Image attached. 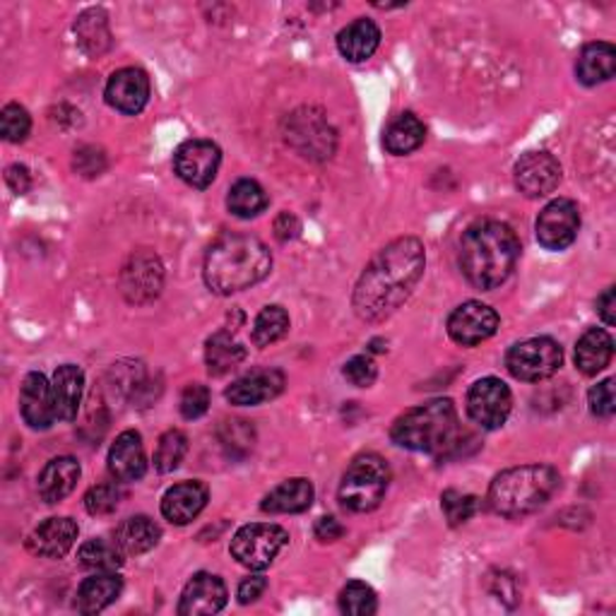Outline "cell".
I'll use <instances>...</instances> for the list:
<instances>
[{
	"instance_id": "obj_1",
	"label": "cell",
	"mask_w": 616,
	"mask_h": 616,
	"mask_svg": "<svg viewBox=\"0 0 616 616\" xmlns=\"http://www.w3.org/2000/svg\"><path fill=\"white\" fill-rule=\"evenodd\" d=\"M424 244L414 236L388 244L378 251L354 287L352 306L366 323H381L405 304L424 277Z\"/></svg>"
},
{
	"instance_id": "obj_2",
	"label": "cell",
	"mask_w": 616,
	"mask_h": 616,
	"mask_svg": "<svg viewBox=\"0 0 616 616\" xmlns=\"http://www.w3.org/2000/svg\"><path fill=\"white\" fill-rule=\"evenodd\" d=\"M520 260V241L511 224L482 220L460 241V270L482 292H491L513 275Z\"/></svg>"
},
{
	"instance_id": "obj_3",
	"label": "cell",
	"mask_w": 616,
	"mask_h": 616,
	"mask_svg": "<svg viewBox=\"0 0 616 616\" xmlns=\"http://www.w3.org/2000/svg\"><path fill=\"white\" fill-rule=\"evenodd\" d=\"M272 270V256L268 246L251 234H222L208 248L203 277L210 292L229 296L251 289L263 282Z\"/></svg>"
},
{
	"instance_id": "obj_4",
	"label": "cell",
	"mask_w": 616,
	"mask_h": 616,
	"mask_svg": "<svg viewBox=\"0 0 616 616\" xmlns=\"http://www.w3.org/2000/svg\"><path fill=\"white\" fill-rule=\"evenodd\" d=\"M559 487L561 477L552 465H520L494 477L487 504L504 518H525L547 506Z\"/></svg>"
},
{
	"instance_id": "obj_5",
	"label": "cell",
	"mask_w": 616,
	"mask_h": 616,
	"mask_svg": "<svg viewBox=\"0 0 616 616\" xmlns=\"http://www.w3.org/2000/svg\"><path fill=\"white\" fill-rule=\"evenodd\" d=\"M460 434L458 410L453 400L438 398L424 402L419 407H412L390 426V438L393 443L414 450V453L438 455L455 443Z\"/></svg>"
},
{
	"instance_id": "obj_6",
	"label": "cell",
	"mask_w": 616,
	"mask_h": 616,
	"mask_svg": "<svg viewBox=\"0 0 616 616\" xmlns=\"http://www.w3.org/2000/svg\"><path fill=\"white\" fill-rule=\"evenodd\" d=\"M390 487L388 462L376 453H362L352 460L340 484V504L352 513H371L381 506Z\"/></svg>"
},
{
	"instance_id": "obj_7",
	"label": "cell",
	"mask_w": 616,
	"mask_h": 616,
	"mask_svg": "<svg viewBox=\"0 0 616 616\" xmlns=\"http://www.w3.org/2000/svg\"><path fill=\"white\" fill-rule=\"evenodd\" d=\"M289 145L306 159L325 162L333 157L337 145L335 128L328 123L323 111L313 109V106H304V109L294 111L287 118V130H284Z\"/></svg>"
},
{
	"instance_id": "obj_8",
	"label": "cell",
	"mask_w": 616,
	"mask_h": 616,
	"mask_svg": "<svg viewBox=\"0 0 616 616\" xmlns=\"http://www.w3.org/2000/svg\"><path fill=\"white\" fill-rule=\"evenodd\" d=\"M287 530L272 523H251L244 525L232 540V556L251 571H265L277 554L287 547Z\"/></svg>"
},
{
	"instance_id": "obj_9",
	"label": "cell",
	"mask_w": 616,
	"mask_h": 616,
	"mask_svg": "<svg viewBox=\"0 0 616 616\" xmlns=\"http://www.w3.org/2000/svg\"><path fill=\"white\" fill-rule=\"evenodd\" d=\"M564 352L552 337H532L518 342L506 354V369L513 378L525 383H537L561 369Z\"/></svg>"
},
{
	"instance_id": "obj_10",
	"label": "cell",
	"mask_w": 616,
	"mask_h": 616,
	"mask_svg": "<svg viewBox=\"0 0 616 616\" xmlns=\"http://www.w3.org/2000/svg\"><path fill=\"white\" fill-rule=\"evenodd\" d=\"M513 395L501 378H479L472 383L467 393V414L470 419L487 431L501 429L506 419L511 417Z\"/></svg>"
},
{
	"instance_id": "obj_11",
	"label": "cell",
	"mask_w": 616,
	"mask_h": 616,
	"mask_svg": "<svg viewBox=\"0 0 616 616\" xmlns=\"http://www.w3.org/2000/svg\"><path fill=\"white\" fill-rule=\"evenodd\" d=\"M499 323L501 318L491 306L465 301L448 316V335L460 347H477L499 330Z\"/></svg>"
},
{
	"instance_id": "obj_12",
	"label": "cell",
	"mask_w": 616,
	"mask_h": 616,
	"mask_svg": "<svg viewBox=\"0 0 616 616\" xmlns=\"http://www.w3.org/2000/svg\"><path fill=\"white\" fill-rule=\"evenodd\" d=\"M535 232L542 248H547V251H566L580 232L578 205L568 198L552 200V203L540 212Z\"/></svg>"
},
{
	"instance_id": "obj_13",
	"label": "cell",
	"mask_w": 616,
	"mask_h": 616,
	"mask_svg": "<svg viewBox=\"0 0 616 616\" xmlns=\"http://www.w3.org/2000/svg\"><path fill=\"white\" fill-rule=\"evenodd\" d=\"M164 284V268L150 251H138L128 258L121 270V292L128 304H150L159 296Z\"/></svg>"
},
{
	"instance_id": "obj_14",
	"label": "cell",
	"mask_w": 616,
	"mask_h": 616,
	"mask_svg": "<svg viewBox=\"0 0 616 616\" xmlns=\"http://www.w3.org/2000/svg\"><path fill=\"white\" fill-rule=\"evenodd\" d=\"M222 152L210 140H188L174 154V169L179 179L193 188H208L217 179Z\"/></svg>"
},
{
	"instance_id": "obj_15",
	"label": "cell",
	"mask_w": 616,
	"mask_h": 616,
	"mask_svg": "<svg viewBox=\"0 0 616 616\" xmlns=\"http://www.w3.org/2000/svg\"><path fill=\"white\" fill-rule=\"evenodd\" d=\"M516 188L525 198H544L561 183V164L549 152H528L518 159Z\"/></svg>"
},
{
	"instance_id": "obj_16",
	"label": "cell",
	"mask_w": 616,
	"mask_h": 616,
	"mask_svg": "<svg viewBox=\"0 0 616 616\" xmlns=\"http://www.w3.org/2000/svg\"><path fill=\"white\" fill-rule=\"evenodd\" d=\"M106 104L126 116H138L150 102V78L140 68H121L106 82Z\"/></svg>"
},
{
	"instance_id": "obj_17",
	"label": "cell",
	"mask_w": 616,
	"mask_h": 616,
	"mask_svg": "<svg viewBox=\"0 0 616 616\" xmlns=\"http://www.w3.org/2000/svg\"><path fill=\"white\" fill-rule=\"evenodd\" d=\"M20 412L22 419L34 431L51 429L56 417L54 405V390L51 383L46 381V376L39 371H32L25 376L20 388Z\"/></svg>"
},
{
	"instance_id": "obj_18",
	"label": "cell",
	"mask_w": 616,
	"mask_h": 616,
	"mask_svg": "<svg viewBox=\"0 0 616 616\" xmlns=\"http://www.w3.org/2000/svg\"><path fill=\"white\" fill-rule=\"evenodd\" d=\"M227 600H229V592L220 576L196 573L191 580H188L181 592L179 614L181 616L217 614L227 607Z\"/></svg>"
},
{
	"instance_id": "obj_19",
	"label": "cell",
	"mask_w": 616,
	"mask_h": 616,
	"mask_svg": "<svg viewBox=\"0 0 616 616\" xmlns=\"http://www.w3.org/2000/svg\"><path fill=\"white\" fill-rule=\"evenodd\" d=\"M284 374L277 369H260L248 374L227 388V400L236 407H256L268 400H275L284 390Z\"/></svg>"
},
{
	"instance_id": "obj_20",
	"label": "cell",
	"mask_w": 616,
	"mask_h": 616,
	"mask_svg": "<svg viewBox=\"0 0 616 616\" xmlns=\"http://www.w3.org/2000/svg\"><path fill=\"white\" fill-rule=\"evenodd\" d=\"M210 491L203 482H181L164 494L162 499V516L169 520L171 525H188L203 513L208 506Z\"/></svg>"
},
{
	"instance_id": "obj_21",
	"label": "cell",
	"mask_w": 616,
	"mask_h": 616,
	"mask_svg": "<svg viewBox=\"0 0 616 616\" xmlns=\"http://www.w3.org/2000/svg\"><path fill=\"white\" fill-rule=\"evenodd\" d=\"M78 523L73 518H49L32 532L27 549L44 559H63L78 540Z\"/></svg>"
},
{
	"instance_id": "obj_22",
	"label": "cell",
	"mask_w": 616,
	"mask_h": 616,
	"mask_svg": "<svg viewBox=\"0 0 616 616\" xmlns=\"http://www.w3.org/2000/svg\"><path fill=\"white\" fill-rule=\"evenodd\" d=\"M109 472L116 482H138L145 477L147 458L142 436L133 429L116 436L109 450Z\"/></svg>"
},
{
	"instance_id": "obj_23",
	"label": "cell",
	"mask_w": 616,
	"mask_h": 616,
	"mask_svg": "<svg viewBox=\"0 0 616 616\" xmlns=\"http://www.w3.org/2000/svg\"><path fill=\"white\" fill-rule=\"evenodd\" d=\"M56 417L61 422H75L80 412L82 393H85V374L75 364L58 366L51 381Z\"/></svg>"
},
{
	"instance_id": "obj_24",
	"label": "cell",
	"mask_w": 616,
	"mask_h": 616,
	"mask_svg": "<svg viewBox=\"0 0 616 616\" xmlns=\"http://www.w3.org/2000/svg\"><path fill=\"white\" fill-rule=\"evenodd\" d=\"M378 46H381V29L376 27V22L366 17L350 22V25L337 34V51L342 54V58H347L350 63L369 61Z\"/></svg>"
},
{
	"instance_id": "obj_25",
	"label": "cell",
	"mask_w": 616,
	"mask_h": 616,
	"mask_svg": "<svg viewBox=\"0 0 616 616\" xmlns=\"http://www.w3.org/2000/svg\"><path fill=\"white\" fill-rule=\"evenodd\" d=\"M123 592V578L118 573H94L82 580L75 595V609L80 614H99L118 600Z\"/></svg>"
},
{
	"instance_id": "obj_26",
	"label": "cell",
	"mask_w": 616,
	"mask_h": 616,
	"mask_svg": "<svg viewBox=\"0 0 616 616\" xmlns=\"http://www.w3.org/2000/svg\"><path fill=\"white\" fill-rule=\"evenodd\" d=\"M80 479V462L70 455L54 458L39 475V496L46 504H58L75 489Z\"/></svg>"
},
{
	"instance_id": "obj_27",
	"label": "cell",
	"mask_w": 616,
	"mask_h": 616,
	"mask_svg": "<svg viewBox=\"0 0 616 616\" xmlns=\"http://www.w3.org/2000/svg\"><path fill=\"white\" fill-rule=\"evenodd\" d=\"M313 484L304 479V477H296V479H287L282 482L280 487L272 489L260 508H263V513L270 516H287V513H304L311 508L313 504Z\"/></svg>"
},
{
	"instance_id": "obj_28",
	"label": "cell",
	"mask_w": 616,
	"mask_h": 616,
	"mask_svg": "<svg viewBox=\"0 0 616 616\" xmlns=\"http://www.w3.org/2000/svg\"><path fill=\"white\" fill-rule=\"evenodd\" d=\"M616 70V49L609 42H592L583 46L578 56L576 75L588 87H595L600 82H607L614 78Z\"/></svg>"
},
{
	"instance_id": "obj_29",
	"label": "cell",
	"mask_w": 616,
	"mask_h": 616,
	"mask_svg": "<svg viewBox=\"0 0 616 616\" xmlns=\"http://www.w3.org/2000/svg\"><path fill=\"white\" fill-rule=\"evenodd\" d=\"M612 357H614V340L607 330L592 328L578 340L576 366L580 374L597 376L612 364Z\"/></svg>"
},
{
	"instance_id": "obj_30",
	"label": "cell",
	"mask_w": 616,
	"mask_h": 616,
	"mask_svg": "<svg viewBox=\"0 0 616 616\" xmlns=\"http://www.w3.org/2000/svg\"><path fill=\"white\" fill-rule=\"evenodd\" d=\"M162 540V528L147 516H133L116 528L114 542L126 556H140L154 549Z\"/></svg>"
},
{
	"instance_id": "obj_31",
	"label": "cell",
	"mask_w": 616,
	"mask_h": 616,
	"mask_svg": "<svg viewBox=\"0 0 616 616\" xmlns=\"http://www.w3.org/2000/svg\"><path fill=\"white\" fill-rule=\"evenodd\" d=\"M426 140V128L414 114H400L390 121L383 133V147L395 154V157H405L414 150H419Z\"/></svg>"
},
{
	"instance_id": "obj_32",
	"label": "cell",
	"mask_w": 616,
	"mask_h": 616,
	"mask_svg": "<svg viewBox=\"0 0 616 616\" xmlns=\"http://www.w3.org/2000/svg\"><path fill=\"white\" fill-rule=\"evenodd\" d=\"M75 34L80 46L90 56H102L104 51H109L111 32H109V17H106L104 10L99 8L85 10L75 22Z\"/></svg>"
},
{
	"instance_id": "obj_33",
	"label": "cell",
	"mask_w": 616,
	"mask_h": 616,
	"mask_svg": "<svg viewBox=\"0 0 616 616\" xmlns=\"http://www.w3.org/2000/svg\"><path fill=\"white\" fill-rule=\"evenodd\" d=\"M246 359V347L241 342H236L227 330L215 333L208 340L205 347V364L210 376H224L234 371L236 366Z\"/></svg>"
},
{
	"instance_id": "obj_34",
	"label": "cell",
	"mask_w": 616,
	"mask_h": 616,
	"mask_svg": "<svg viewBox=\"0 0 616 616\" xmlns=\"http://www.w3.org/2000/svg\"><path fill=\"white\" fill-rule=\"evenodd\" d=\"M268 193L263 191V186L253 179H241L229 188L227 196V208L234 217L251 220L258 217L260 212H265L268 208Z\"/></svg>"
},
{
	"instance_id": "obj_35",
	"label": "cell",
	"mask_w": 616,
	"mask_h": 616,
	"mask_svg": "<svg viewBox=\"0 0 616 616\" xmlns=\"http://www.w3.org/2000/svg\"><path fill=\"white\" fill-rule=\"evenodd\" d=\"M123 552L116 542L106 540H90L80 547L78 559L80 566L94 573H116L123 566Z\"/></svg>"
},
{
	"instance_id": "obj_36",
	"label": "cell",
	"mask_w": 616,
	"mask_h": 616,
	"mask_svg": "<svg viewBox=\"0 0 616 616\" xmlns=\"http://www.w3.org/2000/svg\"><path fill=\"white\" fill-rule=\"evenodd\" d=\"M289 330V313L282 306H265L263 311L256 316L253 323V345L256 347H270L272 342L287 335Z\"/></svg>"
},
{
	"instance_id": "obj_37",
	"label": "cell",
	"mask_w": 616,
	"mask_h": 616,
	"mask_svg": "<svg viewBox=\"0 0 616 616\" xmlns=\"http://www.w3.org/2000/svg\"><path fill=\"white\" fill-rule=\"evenodd\" d=\"M188 453V438L183 431L171 429L159 438L157 450H154V470L162 472V475H169V472L179 470Z\"/></svg>"
},
{
	"instance_id": "obj_38",
	"label": "cell",
	"mask_w": 616,
	"mask_h": 616,
	"mask_svg": "<svg viewBox=\"0 0 616 616\" xmlns=\"http://www.w3.org/2000/svg\"><path fill=\"white\" fill-rule=\"evenodd\" d=\"M378 609V597L371 585L352 580L340 592V612L350 616H371Z\"/></svg>"
},
{
	"instance_id": "obj_39",
	"label": "cell",
	"mask_w": 616,
	"mask_h": 616,
	"mask_svg": "<svg viewBox=\"0 0 616 616\" xmlns=\"http://www.w3.org/2000/svg\"><path fill=\"white\" fill-rule=\"evenodd\" d=\"M441 508H443V513L448 518V525L460 528V525H465L467 520L479 511V499L472 494L448 489L441 496Z\"/></svg>"
},
{
	"instance_id": "obj_40",
	"label": "cell",
	"mask_w": 616,
	"mask_h": 616,
	"mask_svg": "<svg viewBox=\"0 0 616 616\" xmlns=\"http://www.w3.org/2000/svg\"><path fill=\"white\" fill-rule=\"evenodd\" d=\"M32 130V118L25 106L20 104H8L3 111H0V133L8 142H25Z\"/></svg>"
},
{
	"instance_id": "obj_41",
	"label": "cell",
	"mask_w": 616,
	"mask_h": 616,
	"mask_svg": "<svg viewBox=\"0 0 616 616\" xmlns=\"http://www.w3.org/2000/svg\"><path fill=\"white\" fill-rule=\"evenodd\" d=\"M121 499H123L121 487H118L116 482H104L85 494V508L90 516H111L118 504H121Z\"/></svg>"
},
{
	"instance_id": "obj_42",
	"label": "cell",
	"mask_w": 616,
	"mask_h": 616,
	"mask_svg": "<svg viewBox=\"0 0 616 616\" xmlns=\"http://www.w3.org/2000/svg\"><path fill=\"white\" fill-rule=\"evenodd\" d=\"M179 410L186 419H200L210 410V390L200 383L183 388Z\"/></svg>"
},
{
	"instance_id": "obj_43",
	"label": "cell",
	"mask_w": 616,
	"mask_h": 616,
	"mask_svg": "<svg viewBox=\"0 0 616 616\" xmlns=\"http://www.w3.org/2000/svg\"><path fill=\"white\" fill-rule=\"evenodd\" d=\"M588 402H590V412L595 414V417L609 419L612 414L616 412L614 378H607V381H602V383H597V386H592V388H590V393H588Z\"/></svg>"
},
{
	"instance_id": "obj_44",
	"label": "cell",
	"mask_w": 616,
	"mask_h": 616,
	"mask_svg": "<svg viewBox=\"0 0 616 616\" xmlns=\"http://www.w3.org/2000/svg\"><path fill=\"white\" fill-rule=\"evenodd\" d=\"M342 374H345L347 381L352 386H357V388H369V386L376 383V378H378L376 364H374L371 357H366V354H359V357H352L345 364V369H342Z\"/></svg>"
},
{
	"instance_id": "obj_45",
	"label": "cell",
	"mask_w": 616,
	"mask_h": 616,
	"mask_svg": "<svg viewBox=\"0 0 616 616\" xmlns=\"http://www.w3.org/2000/svg\"><path fill=\"white\" fill-rule=\"evenodd\" d=\"M73 167L80 176H85V179H94V176H99L106 169V154L99 147L85 145L75 152Z\"/></svg>"
},
{
	"instance_id": "obj_46",
	"label": "cell",
	"mask_w": 616,
	"mask_h": 616,
	"mask_svg": "<svg viewBox=\"0 0 616 616\" xmlns=\"http://www.w3.org/2000/svg\"><path fill=\"white\" fill-rule=\"evenodd\" d=\"M5 183L10 186V191L17 196H25L32 188V176L25 164H13V167L5 169Z\"/></svg>"
},
{
	"instance_id": "obj_47",
	"label": "cell",
	"mask_w": 616,
	"mask_h": 616,
	"mask_svg": "<svg viewBox=\"0 0 616 616\" xmlns=\"http://www.w3.org/2000/svg\"><path fill=\"white\" fill-rule=\"evenodd\" d=\"M265 590H268V580L263 576H248L241 580L239 592H236V595H239L241 604H251L263 597Z\"/></svg>"
},
{
	"instance_id": "obj_48",
	"label": "cell",
	"mask_w": 616,
	"mask_h": 616,
	"mask_svg": "<svg viewBox=\"0 0 616 616\" xmlns=\"http://www.w3.org/2000/svg\"><path fill=\"white\" fill-rule=\"evenodd\" d=\"M313 532H316V540H321V542H337L342 535H345V528L340 525L337 518L325 516V518L318 520Z\"/></svg>"
},
{
	"instance_id": "obj_49",
	"label": "cell",
	"mask_w": 616,
	"mask_h": 616,
	"mask_svg": "<svg viewBox=\"0 0 616 616\" xmlns=\"http://www.w3.org/2000/svg\"><path fill=\"white\" fill-rule=\"evenodd\" d=\"M299 232H301V224H299V220H296L292 212H282V215L277 217V222H275V236L280 241H292V239H296V236H299Z\"/></svg>"
},
{
	"instance_id": "obj_50",
	"label": "cell",
	"mask_w": 616,
	"mask_h": 616,
	"mask_svg": "<svg viewBox=\"0 0 616 616\" xmlns=\"http://www.w3.org/2000/svg\"><path fill=\"white\" fill-rule=\"evenodd\" d=\"M597 313L607 325L616 323V292H614V287H607L597 296Z\"/></svg>"
}]
</instances>
